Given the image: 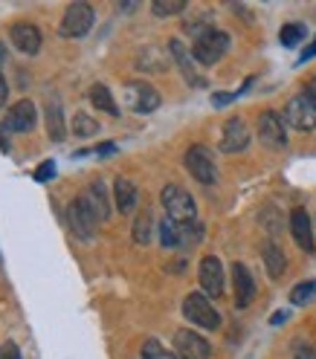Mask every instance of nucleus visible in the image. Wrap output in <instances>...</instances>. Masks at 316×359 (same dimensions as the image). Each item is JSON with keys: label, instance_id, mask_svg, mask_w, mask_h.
<instances>
[{"label": "nucleus", "instance_id": "nucleus-1", "mask_svg": "<svg viewBox=\"0 0 316 359\" xmlns=\"http://www.w3.org/2000/svg\"><path fill=\"white\" fill-rule=\"evenodd\" d=\"M160 203L166 209V217L177 220V223H195L197 217V206H195V197L183 189V186H166L160 191Z\"/></svg>", "mask_w": 316, "mask_h": 359}, {"label": "nucleus", "instance_id": "nucleus-2", "mask_svg": "<svg viewBox=\"0 0 316 359\" xmlns=\"http://www.w3.org/2000/svg\"><path fill=\"white\" fill-rule=\"evenodd\" d=\"M183 316L203 330H218L220 327V313L212 304V299L206 293H189L183 299Z\"/></svg>", "mask_w": 316, "mask_h": 359}, {"label": "nucleus", "instance_id": "nucleus-3", "mask_svg": "<svg viewBox=\"0 0 316 359\" xmlns=\"http://www.w3.org/2000/svg\"><path fill=\"white\" fill-rule=\"evenodd\" d=\"M230 50V35L227 32H220V29H206V32H200L192 43V58L200 61V64H218L223 55H227Z\"/></svg>", "mask_w": 316, "mask_h": 359}, {"label": "nucleus", "instance_id": "nucleus-4", "mask_svg": "<svg viewBox=\"0 0 316 359\" xmlns=\"http://www.w3.org/2000/svg\"><path fill=\"white\" fill-rule=\"evenodd\" d=\"M284 122L290 128H296V130H313L316 128V99L308 93V90H302V93H296L287 107H284Z\"/></svg>", "mask_w": 316, "mask_h": 359}, {"label": "nucleus", "instance_id": "nucleus-5", "mask_svg": "<svg viewBox=\"0 0 316 359\" xmlns=\"http://www.w3.org/2000/svg\"><path fill=\"white\" fill-rule=\"evenodd\" d=\"M183 165L186 171L197 180V183L203 186H212L215 180H218V165H215V156L209 148H203V145H192L183 156Z\"/></svg>", "mask_w": 316, "mask_h": 359}, {"label": "nucleus", "instance_id": "nucleus-6", "mask_svg": "<svg viewBox=\"0 0 316 359\" xmlns=\"http://www.w3.org/2000/svg\"><path fill=\"white\" fill-rule=\"evenodd\" d=\"M200 238H203V229L197 226V223H177L171 217H163V223H160V243L166 246V250L197 243Z\"/></svg>", "mask_w": 316, "mask_h": 359}, {"label": "nucleus", "instance_id": "nucleus-7", "mask_svg": "<svg viewBox=\"0 0 316 359\" xmlns=\"http://www.w3.org/2000/svg\"><path fill=\"white\" fill-rule=\"evenodd\" d=\"M93 6L90 4H70L61 18V35L64 38H81L90 32V27H93Z\"/></svg>", "mask_w": 316, "mask_h": 359}, {"label": "nucleus", "instance_id": "nucleus-8", "mask_svg": "<svg viewBox=\"0 0 316 359\" xmlns=\"http://www.w3.org/2000/svg\"><path fill=\"white\" fill-rule=\"evenodd\" d=\"M67 220H70V229L79 241H90L96 235V223L99 217L93 215V209L87 206V200L84 197H76L70 206H67Z\"/></svg>", "mask_w": 316, "mask_h": 359}, {"label": "nucleus", "instance_id": "nucleus-9", "mask_svg": "<svg viewBox=\"0 0 316 359\" xmlns=\"http://www.w3.org/2000/svg\"><path fill=\"white\" fill-rule=\"evenodd\" d=\"M174 356L177 359H209L212 356V345L203 339L197 330L180 327L174 333Z\"/></svg>", "mask_w": 316, "mask_h": 359}, {"label": "nucleus", "instance_id": "nucleus-10", "mask_svg": "<svg viewBox=\"0 0 316 359\" xmlns=\"http://www.w3.org/2000/svg\"><path fill=\"white\" fill-rule=\"evenodd\" d=\"M160 93L148 84V81H128L125 84V104L133 110V114H151V110L160 107Z\"/></svg>", "mask_w": 316, "mask_h": 359}, {"label": "nucleus", "instance_id": "nucleus-11", "mask_svg": "<svg viewBox=\"0 0 316 359\" xmlns=\"http://www.w3.org/2000/svg\"><path fill=\"white\" fill-rule=\"evenodd\" d=\"M258 140L267 145V148H284L287 145V122L282 114L276 110H264L258 116Z\"/></svg>", "mask_w": 316, "mask_h": 359}, {"label": "nucleus", "instance_id": "nucleus-12", "mask_svg": "<svg viewBox=\"0 0 316 359\" xmlns=\"http://www.w3.org/2000/svg\"><path fill=\"white\" fill-rule=\"evenodd\" d=\"M197 278H200L203 293H206L209 299H220L223 296V264H220V258L203 255L200 266H197Z\"/></svg>", "mask_w": 316, "mask_h": 359}, {"label": "nucleus", "instance_id": "nucleus-13", "mask_svg": "<svg viewBox=\"0 0 316 359\" xmlns=\"http://www.w3.org/2000/svg\"><path fill=\"white\" fill-rule=\"evenodd\" d=\"M35 119H38V110L29 99H20L15 102L9 110H6V116H4V130L9 133H27L35 128Z\"/></svg>", "mask_w": 316, "mask_h": 359}, {"label": "nucleus", "instance_id": "nucleus-14", "mask_svg": "<svg viewBox=\"0 0 316 359\" xmlns=\"http://www.w3.org/2000/svg\"><path fill=\"white\" fill-rule=\"evenodd\" d=\"M246 145H250V128H246V122L241 116L227 119V125H223V133H220V151L223 154H238Z\"/></svg>", "mask_w": 316, "mask_h": 359}, {"label": "nucleus", "instance_id": "nucleus-15", "mask_svg": "<svg viewBox=\"0 0 316 359\" xmlns=\"http://www.w3.org/2000/svg\"><path fill=\"white\" fill-rule=\"evenodd\" d=\"M232 284H235V307L238 310H246L256 299V281H253V273L246 269V264H232Z\"/></svg>", "mask_w": 316, "mask_h": 359}, {"label": "nucleus", "instance_id": "nucleus-16", "mask_svg": "<svg viewBox=\"0 0 316 359\" xmlns=\"http://www.w3.org/2000/svg\"><path fill=\"white\" fill-rule=\"evenodd\" d=\"M9 38L15 43V50L18 53H24V55H35L41 50V32L35 24H27V20H20V24H15L9 29Z\"/></svg>", "mask_w": 316, "mask_h": 359}, {"label": "nucleus", "instance_id": "nucleus-17", "mask_svg": "<svg viewBox=\"0 0 316 359\" xmlns=\"http://www.w3.org/2000/svg\"><path fill=\"white\" fill-rule=\"evenodd\" d=\"M290 232H293V241L299 243V250L305 252H313V226H310V215L305 209H293L290 212Z\"/></svg>", "mask_w": 316, "mask_h": 359}, {"label": "nucleus", "instance_id": "nucleus-18", "mask_svg": "<svg viewBox=\"0 0 316 359\" xmlns=\"http://www.w3.org/2000/svg\"><path fill=\"white\" fill-rule=\"evenodd\" d=\"M169 53H171V58L177 61V67H180V73H183V79H186L189 84H195V87H203V79H200V76L195 73L192 55H189V50L183 47V41L171 38V41H169Z\"/></svg>", "mask_w": 316, "mask_h": 359}, {"label": "nucleus", "instance_id": "nucleus-19", "mask_svg": "<svg viewBox=\"0 0 316 359\" xmlns=\"http://www.w3.org/2000/svg\"><path fill=\"white\" fill-rule=\"evenodd\" d=\"M47 137L53 140V142H64V137H67V122H64V110H61V102H58V96H50L47 99Z\"/></svg>", "mask_w": 316, "mask_h": 359}, {"label": "nucleus", "instance_id": "nucleus-20", "mask_svg": "<svg viewBox=\"0 0 316 359\" xmlns=\"http://www.w3.org/2000/svg\"><path fill=\"white\" fill-rule=\"evenodd\" d=\"M84 200H87V206L93 209V215L99 217V220H107L110 217V203H107V189H105V183L102 180H96V183H90L87 189H84V194H81Z\"/></svg>", "mask_w": 316, "mask_h": 359}, {"label": "nucleus", "instance_id": "nucleus-21", "mask_svg": "<svg viewBox=\"0 0 316 359\" xmlns=\"http://www.w3.org/2000/svg\"><path fill=\"white\" fill-rule=\"evenodd\" d=\"M261 258H264V266H267L270 278H282L284 266H287V258H284V252H282V246L273 243V241H264V246H261Z\"/></svg>", "mask_w": 316, "mask_h": 359}, {"label": "nucleus", "instance_id": "nucleus-22", "mask_svg": "<svg viewBox=\"0 0 316 359\" xmlns=\"http://www.w3.org/2000/svg\"><path fill=\"white\" fill-rule=\"evenodd\" d=\"M137 186L131 183V180H125V177H119L117 183H114V200H117V209H119V215H128V212H133V206H137Z\"/></svg>", "mask_w": 316, "mask_h": 359}, {"label": "nucleus", "instance_id": "nucleus-23", "mask_svg": "<svg viewBox=\"0 0 316 359\" xmlns=\"http://www.w3.org/2000/svg\"><path fill=\"white\" fill-rule=\"evenodd\" d=\"M90 102H93V107L102 110V114L119 116V104L114 102V96H110V90L105 84H93V87H90Z\"/></svg>", "mask_w": 316, "mask_h": 359}, {"label": "nucleus", "instance_id": "nucleus-24", "mask_svg": "<svg viewBox=\"0 0 316 359\" xmlns=\"http://www.w3.org/2000/svg\"><path fill=\"white\" fill-rule=\"evenodd\" d=\"M151 12H154L157 18L180 15V12H186V0H154V4H151Z\"/></svg>", "mask_w": 316, "mask_h": 359}, {"label": "nucleus", "instance_id": "nucleus-25", "mask_svg": "<svg viewBox=\"0 0 316 359\" xmlns=\"http://www.w3.org/2000/svg\"><path fill=\"white\" fill-rule=\"evenodd\" d=\"M133 241L143 243V246L151 241V212L148 209H143L137 215V220H133Z\"/></svg>", "mask_w": 316, "mask_h": 359}, {"label": "nucleus", "instance_id": "nucleus-26", "mask_svg": "<svg viewBox=\"0 0 316 359\" xmlns=\"http://www.w3.org/2000/svg\"><path fill=\"white\" fill-rule=\"evenodd\" d=\"M310 299H316V281H302V284H296V287L290 290V304L302 307V304H308Z\"/></svg>", "mask_w": 316, "mask_h": 359}, {"label": "nucleus", "instance_id": "nucleus-27", "mask_svg": "<svg viewBox=\"0 0 316 359\" xmlns=\"http://www.w3.org/2000/svg\"><path fill=\"white\" fill-rule=\"evenodd\" d=\"M96 130H99V122L93 116H87V114L73 116V133L76 137H96Z\"/></svg>", "mask_w": 316, "mask_h": 359}, {"label": "nucleus", "instance_id": "nucleus-28", "mask_svg": "<svg viewBox=\"0 0 316 359\" xmlns=\"http://www.w3.org/2000/svg\"><path fill=\"white\" fill-rule=\"evenodd\" d=\"M305 35H308L305 24H284L282 32H279V41L284 43V47H296V43H299Z\"/></svg>", "mask_w": 316, "mask_h": 359}, {"label": "nucleus", "instance_id": "nucleus-29", "mask_svg": "<svg viewBox=\"0 0 316 359\" xmlns=\"http://www.w3.org/2000/svg\"><path fill=\"white\" fill-rule=\"evenodd\" d=\"M143 359H177V356L169 353V351H163V345L157 342V339H148L143 345Z\"/></svg>", "mask_w": 316, "mask_h": 359}, {"label": "nucleus", "instance_id": "nucleus-30", "mask_svg": "<svg viewBox=\"0 0 316 359\" xmlns=\"http://www.w3.org/2000/svg\"><path fill=\"white\" fill-rule=\"evenodd\" d=\"M53 174H55V163H53V160L41 163V165L35 168V180H38V183H47V180H53Z\"/></svg>", "mask_w": 316, "mask_h": 359}, {"label": "nucleus", "instance_id": "nucleus-31", "mask_svg": "<svg viewBox=\"0 0 316 359\" xmlns=\"http://www.w3.org/2000/svg\"><path fill=\"white\" fill-rule=\"evenodd\" d=\"M4 67H6V43L0 41V93L6 96V79H4Z\"/></svg>", "mask_w": 316, "mask_h": 359}, {"label": "nucleus", "instance_id": "nucleus-32", "mask_svg": "<svg viewBox=\"0 0 316 359\" xmlns=\"http://www.w3.org/2000/svg\"><path fill=\"white\" fill-rule=\"evenodd\" d=\"M0 359H20V351L15 342H6V345H0Z\"/></svg>", "mask_w": 316, "mask_h": 359}, {"label": "nucleus", "instance_id": "nucleus-33", "mask_svg": "<svg viewBox=\"0 0 316 359\" xmlns=\"http://www.w3.org/2000/svg\"><path fill=\"white\" fill-rule=\"evenodd\" d=\"M296 359H316V348H308V345H296Z\"/></svg>", "mask_w": 316, "mask_h": 359}, {"label": "nucleus", "instance_id": "nucleus-34", "mask_svg": "<svg viewBox=\"0 0 316 359\" xmlns=\"http://www.w3.org/2000/svg\"><path fill=\"white\" fill-rule=\"evenodd\" d=\"M232 99H238V96H235V93H218V96L212 99V104H215V107H223V104H230Z\"/></svg>", "mask_w": 316, "mask_h": 359}, {"label": "nucleus", "instance_id": "nucleus-35", "mask_svg": "<svg viewBox=\"0 0 316 359\" xmlns=\"http://www.w3.org/2000/svg\"><path fill=\"white\" fill-rule=\"evenodd\" d=\"M313 55H316V41H313L310 47H308V50H305V53L299 55V64H305V61H308V58H313Z\"/></svg>", "mask_w": 316, "mask_h": 359}, {"label": "nucleus", "instance_id": "nucleus-36", "mask_svg": "<svg viewBox=\"0 0 316 359\" xmlns=\"http://www.w3.org/2000/svg\"><path fill=\"white\" fill-rule=\"evenodd\" d=\"M287 319V313H273V319H270V322H273V325H282Z\"/></svg>", "mask_w": 316, "mask_h": 359}, {"label": "nucleus", "instance_id": "nucleus-37", "mask_svg": "<svg viewBox=\"0 0 316 359\" xmlns=\"http://www.w3.org/2000/svg\"><path fill=\"white\" fill-rule=\"evenodd\" d=\"M308 93H310V96H313V99H316V79H313V81H310V87H308Z\"/></svg>", "mask_w": 316, "mask_h": 359}, {"label": "nucleus", "instance_id": "nucleus-38", "mask_svg": "<svg viewBox=\"0 0 316 359\" xmlns=\"http://www.w3.org/2000/svg\"><path fill=\"white\" fill-rule=\"evenodd\" d=\"M4 99H6V96H4V93H0V107H4Z\"/></svg>", "mask_w": 316, "mask_h": 359}]
</instances>
